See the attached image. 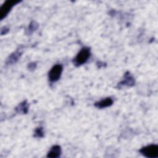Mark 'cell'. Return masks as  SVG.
Listing matches in <instances>:
<instances>
[{
    "mask_svg": "<svg viewBox=\"0 0 158 158\" xmlns=\"http://www.w3.org/2000/svg\"><path fill=\"white\" fill-rule=\"evenodd\" d=\"M61 154V148L58 145H54L52 146L49 151L47 157H52V158H56L60 156Z\"/></svg>",
    "mask_w": 158,
    "mask_h": 158,
    "instance_id": "cell-7",
    "label": "cell"
},
{
    "mask_svg": "<svg viewBox=\"0 0 158 158\" xmlns=\"http://www.w3.org/2000/svg\"><path fill=\"white\" fill-rule=\"evenodd\" d=\"M20 54L21 53L20 52H19V51H16L14 53L12 54L9 56V59H7V62L8 64H13L14 62H16L19 60V57L20 56Z\"/></svg>",
    "mask_w": 158,
    "mask_h": 158,
    "instance_id": "cell-9",
    "label": "cell"
},
{
    "mask_svg": "<svg viewBox=\"0 0 158 158\" xmlns=\"http://www.w3.org/2000/svg\"><path fill=\"white\" fill-rule=\"evenodd\" d=\"M62 71L63 67L61 64L54 65L49 72L48 77L49 81L51 82L57 81L60 78Z\"/></svg>",
    "mask_w": 158,
    "mask_h": 158,
    "instance_id": "cell-3",
    "label": "cell"
},
{
    "mask_svg": "<svg viewBox=\"0 0 158 158\" xmlns=\"http://www.w3.org/2000/svg\"><path fill=\"white\" fill-rule=\"evenodd\" d=\"M139 152L146 157L156 158L158 157V146L156 144H150L142 148Z\"/></svg>",
    "mask_w": 158,
    "mask_h": 158,
    "instance_id": "cell-2",
    "label": "cell"
},
{
    "mask_svg": "<svg viewBox=\"0 0 158 158\" xmlns=\"http://www.w3.org/2000/svg\"><path fill=\"white\" fill-rule=\"evenodd\" d=\"M36 28H37V24H36L35 22H32L29 26V29L30 30H35Z\"/></svg>",
    "mask_w": 158,
    "mask_h": 158,
    "instance_id": "cell-11",
    "label": "cell"
},
{
    "mask_svg": "<svg viewBox=\"0 0 158 158\" xmlns=\"http://www.w3.org/2000/svg\"><path fill=\"white\" fill-rule=\"evenodd\" d=\"M134 84H135V80L133 77L129 72H127L124 75L123 80H122L118 83V85L131 86L134 85Z\"/></svg>",
    "mask_w": 158,
    "mask_h": 158,
    "instance_id": "cell-5",
    "label": "cell"
},
{
    "mask_svg": "<svg viewBox=\"0 0 158 158\" xmlns=\"http://www.w3.org/2000/svg\"><path fill=\"white\" fill-rule=\"evenodd\" d=\"M35 137L38 138H41L44 136V131L43 128L42 127H38L37 128L35 131Z\"/></svg>",
    "mask_w": 158,
    "mask_h": 158,
    "instance_id": "cell-10",
    "label": "cell"
},
{
    "mask_svg": "<svg viewBox=\"0 0 158 158\" xmlns=\"http://www.w3.org/2000/svg\"><path fill=\"white\" fill-rule=\"evenodd\" d=\"M90 56V49L88 48H83L77 54L73 59V63L76 66L81 65L86 62Z\"/></svg>",
    "mask_w": 158,
    "mask_h": 158,
    "instance_id": "cell-1",
    "label": "cell"
},
{
    "mask_svg": "<svg viewBox=\"0 0 158 158\" xmlns=\"http://www.w3.org/2000/svg\"><path fill=\"white\" fill-rule=\"evenodd\" d=\"M28 104L26 102V101H23V102L20 103L17 107H16V110L19 113H23V114H26L28 112Z\"/></svg>",
    "mask_w": 158,
    "mask_h": 158,
    "instance_id": "cell-8",
    "label": "cell"
},
{
    "mask_svg": "<svg viewBox=\"0 0 158 158\" xmlns=\"http://www.w3.org/2000/svg\"><path fill=\"white\" fill-rule=\"evenodd\" d=\"M112 104H113V100L112 99V98H104L98 102H95L94 106L97 108L103 109V108H106V107L110 106Z\"/></svg>",
    "mask_w": 158,
    "mask_h": 158,
    "instance_id": "cell-6",
    "label": "cell"
},
{
    "mask_svg": "<svg viewBox=\"0 0 158 158\" xmlns=\"http://www.w3.org/2000/svg\"><path fill=\"white\" fill-rule=\"evenodd\" d=\"M19 1L16 0H8L6 1L1 6L0 9V18L1 19H4L9 12L10 9L16 4L19 3Z\"/></svg>",
    "mask_w": 158,
    "mask_h": 158,
    "instance_id": "cell-4",
    "label": "cell"
}]
</instances>
